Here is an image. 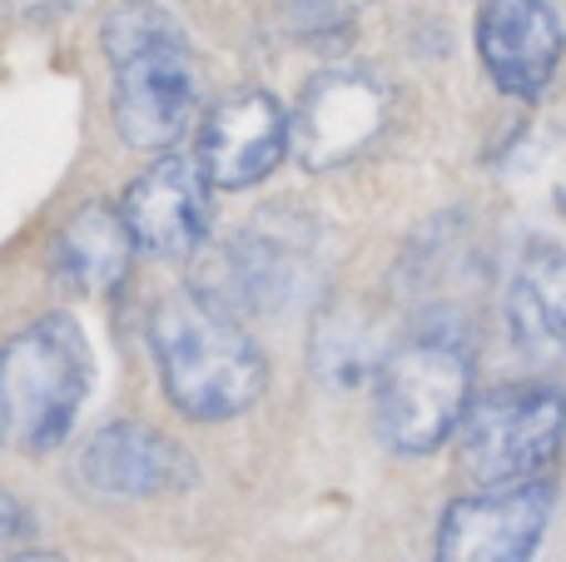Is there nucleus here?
I'll return each instance as SVG.
<instances>
[{"label":"nucleus","instance_id":"obj_1","mask_svg":"<svg viewBox=\"0 0 566 562\" xmlns=\"http://www.w3.org/2000/svg\"><path fill=\"white\" fill-rule=\"evenodd\" d=\"M149 348L169 404L195 424H224L249 414L269 384L264 348L205 284L159 299L149 314Z\"/></svg>","mask_w":566,"mask_h":562},{"label":"nucleus","instance_id":"obj_2","mask_svg":"<svg viewBox=\"0 0 566 562\" xmlns=\"http://www.w3.org/2000/svg\"><path fill=\"white\" fill-rule=\"evenodd\" d=\"M115 65V129L129 149H169L199 115V70L189 35L159 0H119L99 25Z\"/></svg>","mask_w":566,"mask_h":562},{"label":"nucleus","instance_id":"obj_3","mask_svg":"<svg viewBox=\"0 0 566 562\" xmlns=\"http://www.w3.org/2000/svg\"><path fill=\"white\" fill-rule=\"evenodd\" d=\"M472 344L452 314H432L378 368V434L398 454H432L468 418Z\"/></svg>","mask_w":566,"mask_h":562},{"label":"nucleus","instance_id":"obj_4","mask_svg":"<svg viewBox=\"0 0 566 562\" xmlns=\"http://www.w3.org/2000/svg\"><path fill=\"white\" fill-rule=\"evenodd\" d=\"M95 384L85 329L70 314H45L0 348V424L25 454H50L70 438Z\"/></svg>","mask_w":566,"mask_h":562},{"label":"nucleus","instance_id":"obj_5","mask_svg":"<svg viewBox=\"0 0 566 562\" xmlns=\"http://www.w3.org/2000/svg\"><path fill=\"white\" fill-rule=\"evenodd\" d=\"M566 398L552 384H507L472 398L458 428V464L478 488L537 483L562 454Z\"/></svg>","mask_w":566,"mask_h":562},{"label":"nucleus","instance_id":"obj_6","mask_svg":"<svg viewBox=\"0 0 566 562\" xmlns=\"http://www.w3.org/2000/svg\"><path fill=\"white\" fill-rule=\"evenodd\" d=\"M392 90L373 70L338 65L303 85L293 110V155L303 169H338L388 129Z\"/></svg>","mask_w":566,"mask_h":562},{"label":"nucleus","instance_id":"obj_7","mask_svg":"<svg viewBox=\"0 0 566 562\" xmlns=\"http://www.w3.org/2000/svg\"><path fill=\"white\" fill-rule=\"evenodd\" d=\"M313 264V219L298 209H264L249 229H239L224 244L209 294L224 299L234 314L254 309H283L303 284V269Z\"/></svg>","mask_w":566,"mask_h":562},{"label":"nucleus","instance_id":"obj_8","mask_svg":"<svg viewBox=\"0 0 566 562\" xmlns=\"http://www.w3.org/2000/svg\"><path fill=\"white\" fill-rule=\"evenodd\" d=\"M552 523V488H482L442 513L432 562H532Z\"/></svg>","mask_w":566,"mask_h":562},{"label":"nucleus","instance_id":"obj_9","mask_svg":"<svg viewBox=\"0 0 566 562\" xmlns=\"http://www.w3.org/2000/svg\"><path fill=\"white\" fill-rule=\"evenodd\" d=\"M209 175L195 155H159L149 169L129 179L125 209L129 229H135L139 249L155 259H185L205 244L209 219H214V199H209Z\"/></svg>","mask_w":566,"mask_h":562},{"label":"nucleus","instance_id":"obj_10","mask_svg":"<svg viewBox=\"0 0 566 562\" xmlns=\"http://www.w3.org/2000/svg\"><path fill=\"white\" fill-rule=\"evenodd\" d=\"M283 149H293V115H283L269 90H239L219 100L199 125L195 159L214 189H249L274 175Z\"/></svg>","mask_w":566,"mask_h":562},{"label":"nucleus","instance_id":"obj_11","mask_svg":"<svg viewBox=\"0 0 566 562\" xmlns=\"http://www.w3.org/2000/svg\"><path fill=\"white\" fill-rule=\"evenodd\" d=\"M478 55L492 85L512 100H537L566 55L562 20L547 0H488L478 10Z\"/></svg>","mask_w":566,"mask_h":562},{"label":"nucleus","instance_id":"obj_12","mask_svg":"<svg viewBox=\"0 0 566 562\" xmlns=\"http://www.w3.org/2000/svg\"><path fill=\"white\" fill-rule=\"evenodd\" d=\"M80 478L115 498H169L195 488V458L145 424H109L80 448Z\"/></svg>","mask_w":566,"mask_h":562},{"label":"nucleus","instance_id":"obj_13","mask_svg":"<svg viewBox=\"0 0 566 562\" xmlns=\"http://www.w3.org/2000/svg\"><path fill=\"white\" fill-rule=\"evenodd\" d=\"M507 334L532 364L566 358V249L532 239L507 289Z\"/></svg>","mask_w":566,"mask_h":562},{"label":"nucleus","instance_id":"obj_14","mask_svg":"<svg viewBox=\"0 0 566 562\" xmlns=\"http://www.w3.org/2000/svg\"><path fill=\"white\" fill-rule=\"evenodd\" d=\"M139 254V239L129 229L125 209L109 199H90L70 215V225L55 239V274L75 294H115L125 284L129 264Z\"/></svg>","mask_w":566,"mask_h":562},{"label":"nucleus","instance_id":"obj_15","mask_svg":"<svg viewBox=\"0 0 566 562\" xmlns=\"http://www.w3.org/2000/svg\"><path fill=\"white\" fill-rule=\"evenodd\" d=\"M382 358L388 354H378L368 319L353 309H328L313 329V368L328 388H358L368 374H378Z\"/></svg>","mask_w":566,"mask_h":562},{"label":"nucleus","instance_id":"obj_16","mask_svg":"<svg viewBox=\"0 0 566 562\" xmlns=\"http://www.w3.org/2000/svg\"><path fill=\"white\" fill-rule=\"evenodd\" d=\"M373 6V0H289L293 25L308 30V35H328V30H343L353 20V10Z\"/></svg>","mask_w":566,"mask_h":562},{"label":"nucleus","instance_id":"obj_17","mask_svg":"<svg viewBox=\"0 0 566 562\" xmlns=\"http://www.w3.org/2000/svg\"><path fill=\"white\" fill-rule=\"evenodd\" d=\"M30 533V513L15 503V498L0 488V553H10V548H20Z\"/></svg>","mask_w":566,"mask_h":562},{"label":"nucleus","instance_id":"obj_18","mask_svg":"<svg viewBox=\"0 0 566 562\" xmlns=\"http://www.w3.org/2000/svg\"><path fill=\"white\" fill-rule=\"evenodd\" d=\"M6 6L25 20H55V15H70L80 0H6Z\"/></svg>","mask_w":566,"mask_h":562},{"label":"nucleus","instance_id":"obj_19","mask_svg":"<svg viewBox=\"0 0 566 562\" xmlns=\"http://www.w3.org/2000/svg\"><path fill=\"white\" fill-rule=\"evenodd\" d=\"M10 562H70V558H60V553H20V558H10Z\"/></svg>","mask_w":566,"mask_h":562},{"label":"nucleus","instance_id":"obj_20","mask_svg":"<svg viewBox=\"0 0 566 562\" xmlns=\"http://www.w3.org/2000/svg\"><path fill=\"white\" fill-rule=\"evenodd\" d=\"M0 438H6V424H0Z\"/></svg>","mask_w":566,"mask_h":562}]
</instances>
